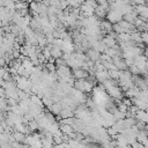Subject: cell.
Here are the masks:
<instances>
[{"mask_svg": "<svg viewBox=\"0 0 148 148\" xmlns=\"http://www.w3.org/2000/svg\"><path fill=\"white\" fill-rule=\"evenodd\" d=\"M141 38H142V43L148 45V31H142L141 32Z\"/></svg>", "mask_w": 148, "mask_h": 148, "instance_id": "obj_12", "label": "cell"}, {"mask_svg": "<svg viewBox=\"0 0 148 148\" xmlns=\"http://www.w3.org/2000/svg\"><path fill=\"white\" fill-rule=\"evenodd\" d=\"M143 54L147 57V59H148V47H146L145 49V51H143Z\"/></svg>", "mask_w": 148, "mask_h": 148, "instance_id": "obj_15", "label": "cell"}, {"mask_svg": "<svg viewBox=\"0 0 148 148\" xmlns=\"http://www.w3.org/2000/svg\"><path fill=\"white\" fill-rule=\"evenodd\" d=\"M146 0H131V5L133 6H138V5H145Z\"/></svg>", "mask_w": 148, "mask_h": 148, "instance_id": "obj_13", "label": "cell"}, {"mask_svg": "<svg viewBox=\"0 0 148 148\" xmlns=\"http://www.w3.org/2000/svg\"><path fill=\"white\" fill-rule=\"evenodd\" d=\"M86 54H87V58H88L89 60H92V61L95 62V61H97V60H101V54H102V53L98 52L97 50L90 47V49H88V50L86 51Z\"/></svg>", "mask_w": 148, "mask_h": 148, "instance_id": "obj_3", "label": "cell"}, {"mask_svg": "<svg viewBox=\"0 0 148 148\" xmlns=\"http://www.w3.org/2000/svg\"><path fill=\"white\" fill-rule=\"evenodd\" d=\"M60 131L62 134H71L72 132H74V128L71 124H60Z\"/></svg>", "mask_w": 148, "mask_h": 148, "instance_id": "obj_9", "label": "cell"}, {"mask_svg": "<svg viewBox=\"0 0 148 148\" xmlns=\"http://www.w3.org/2000/svg\"><path fill=\"white\" fill-rule=\"evenodd\" d=\"M136 17H138V13L135 12V9H133V10L124 14V20L127 21V22H131V23H133Z\"/></svg>", "mask_w": 148, "mask_h": 148, "instance_id": "obj_7", "label": "cell"}, {"mask_svg": "<svg viewBox=\"0 0 148 148\" xmlns=\"http://www.w3.org/2000/svg\"><path fill=\"white\" fill-rule=\"evenodd\" d=\"M124 2H126V3H131V0H123Z\"/></svg>", "mask_w": 148, "mask_h": 148, "instance_id": "obj_17", "label": "cell"}, {"mask_svg": "<svg viewBox=\"0 0 148 148\" xmlns=\"http://www.w3.org/2000/svg\"><path fill=\"white\" fill-rule=\"evenodd\" d=\"M13 136H14L15 141H20V142H23L24 139H25V134L23 132H20V131H15L13 133Z\"/></svg>", "mask_w": 148, "mask_h": 148, "instance_id": "obj_10", "label": "cell"}, {"mask_svg": "<svg viewBox=\"0 0 148 148\" xmlns=\"http://www.w3.org/2000/svg\"><path fill=\"white\" fill-rule=\"evenodd\" d=\"M95 77H96V81H98V82H103V81H105L106 79H109L110 77V75H109V71L108 69H101V71H96L95 72Z\"/></svg>", "mask_w": 148, "mask_h": 148, "instance_id": "obj_5", "label": "cell"}, {"mask_svg": "<svg viewBox=\"0 0 148 148\" xmlns=\"http://www.w3.org/2000/svg\"><path fill=\"white\" fill-rule=\"evenodd\" d=\"M6 64H7V62H6L5 58H3V57H0V67H3Z\"/></svg>", "mask_w": 148, "mask_h": 148, "instance_id": "obj_14", "label": "cell"}, {"mask_svg": "<svg viewBox=\"0 0 148 148\" xmlns=\"http://www.w3.org/2000/svg\"><path fill=\"white\" fill-rule=\"evenodd\" d=\"M143 147H146V148H148V140H147V141H146V142L143 143Z\"/></svg>", "mask_w": 148, "mask_h": 148, "instance_id": "obj_16", "label": "cell"}, {"mask_svg": "<svg viewBox=\"0 0 148 148\" xmlns=\"http://www.w3.org/2000/svg\"><path fill=\"white\" fill-rule=\"evenodd\" d=\"M105 91L109 94V96L112 99H121L123 98V89L119 84H112L105 89Z\"/></svg>", "mask_w": 148, "mask_h": 148, "instance_id": "obj_1", "label": "cell"}, {"mask_svg": "<svg viewBox=\"0 0 148 148\" xmlns=\"http://www.w3.org/2000/svg\"><path fill=\"white\" fill-rule=\"evenodd\" d=\"M103 42H104V44L106 45V47H113V46H116L117 45V39L113 37V36H111L110 34H106L104 37H103V39H102Z\"/></svg>", "mask_w": 148, "mask_h": 148, "instance_id": "obj_6", "label": "cell"}, {"mask_svg": "<svg viewBox=\"0 0 148 148\" xmlns=\"http://www.w3.org/2000/svg\"><path fill=\"white\" fill-rule=\"evenodd\" d=\"M72 73H73L74 79H86V77H88V75H89V72H88L87 69L82 68V67L74 68V69L72 71Z\"/></svg>", "mask_w": 148, "mask_h": 148, "instance_id": "obj_4", "label": "cell"}, {"mask_svg": "<svg viewBox=\"0 0 148 148\" xmlns=\"http://www.w3.org/2000/svg\"><path fill=\"white\" fill-rule=\"evenodd\" d=\"M49 109H50V111L52 112V114L58 116V114L60 113L61 109H62V105H61V103H60V102H54V103H53Z\"/></svg>", "mask_w": 148, "mask_h": 148, "instance_id": "obj_8", "label": "cell"}, {"mask_svg": "<svg viewBox=\"0 0 148 148\" xmlns=\"http://www.w3.org/2000/svg\"><path fill=\"white\" fill-rule=\"evenodd\" d=\"M84 0H68L69 7H73V8H80Z\"/></svg>", "mask_w": 148, "mask_h": 148, "instance_id": "obj_11", "label": "cell"}, {"mask_svg": "<svg viewBox=\"0 0 148 148\" xmlns=\"http://www.w3.org/2000/svg\"><path fill=\"white\" fill-rule=\"evenodd\" d=\"M106 18H108V21H110L112 24H114V23L120 22V21L124 18V15H123L120 12L116 10V9H109V10H108V14H106Z\"/></svg>", "mask_w": 148, "mask_h": 148, "instance_id": "obj_2", "label": "cell"}]
</instances>
